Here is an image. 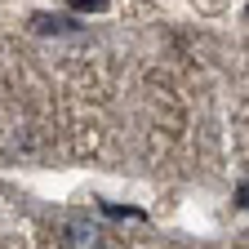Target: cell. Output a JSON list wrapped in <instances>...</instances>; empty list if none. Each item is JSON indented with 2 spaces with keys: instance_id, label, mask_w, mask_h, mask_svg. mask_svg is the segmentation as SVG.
I'll return each instance as SVG.
<instances>
[]
</instances>
